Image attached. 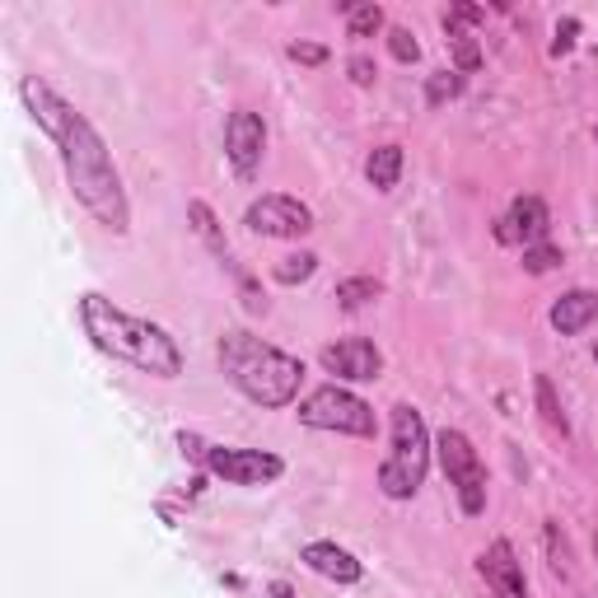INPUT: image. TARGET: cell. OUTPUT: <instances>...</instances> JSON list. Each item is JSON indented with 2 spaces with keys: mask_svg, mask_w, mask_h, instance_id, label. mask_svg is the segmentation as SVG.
<instances>
[{
  "mask_svg": "<svg viewBox=\"0 0 598 598\" xmlns=\"http://www.w3.org/2000/svg\"><path fill=\"white\" fill-rule=\"evenodd\" d=\"M435 453H439V468L459 496V509L463 515H482L486 509V468L472 449V439L463 430H439L435 435Z\"/></svg>",
  "mask_w": 598,
  "mask_h": 598,
  "instance_id": "obj_6",
  "label": "cell"
},
{
  "mask_svg": "<svg viewBox=\"0 0 598 598\" xmlns=\"http://www.w3.org/2000/svg\"><path fill=\"white\" fill-rule=\"evenodd\" d=\"M478 571L491 589H496V598H529V579H524V561L515 556V548H509V538H496L491 548L482 552Z\"/></svg>",
  "mask_w": 598,
  "mask_h": 598,
  "instance_id": "obj_12",
  "label": "cell"
},
{
  "mask_svg": "<svg viewBox=\"0 0 598 598\" xmlns=\"http://www.w3.org/2000/svg\"><path fill=\"white\" fill-rule=\"evenodd\" d=\"M389 51H393V61H402V66L421 61V43H416L412 28H389Z\"/></svg>",
  "mask_w": 598,
  "mask_h": 598,
  "instance_id": "obj_26",
  "label": "cell"
},
{
  "mask_svg": "<svg viewBox=\"0 0 598 598\" xmlns=\"http://www.w3.org/2000/svg\"><path fill=\"white\" fill-rule=\"evenodd\" d=\"M533 398H538V416L548 421V430H556L561 439H566L571 435V416H566V407H561V398H556L548 375H533Z\"/></svg>",
  "mask_w": 598,
  "mask_h": 598,
  "instance_id": "obj_17",
  "label": "cell"
},
{
  "mask_svg": "<svg viewBox=\"0 0 598 598\" xmlns=\"http://www.w3.org/2000/svg\"><path fill=\"white\" fill-rule=\"evenodd\" d=\"M179 449H183V459L202 463V468H206V459H210V445H206L202 435H187V430H179Z\"/></svg>",
  "mask_w": 598,
  "mask_h": 598,
  "instance_id": "obj_30",
  "label": "cell"
},
{
  "mask_svg": "<svg viewBox=\"0 0 598 598\" xmlns=\"http://www.w3.org/2000/svg\"><path fill=\"white\" fill-rule=\"evenodd\" d=\"M187 220H192V230H197V239L206 243V253L220 262H230L234 253H230V243H225V230H220V220H216V210H210L206 202H187Z\"/></svg>",
  "mask_w": 598,
  "mask_h": 598,
  "instance_id": "obj_15",
  "label": "cell"
},
{
  "mask_svg": "<svg viewBox=\"0 0 598 598\" xmlns=\"http://www.w3.org/2000/svg\"><path fill=\"white\" fill-rule=\"evenodd\" d=\"M80 323H84V337L94 342V350L140 369V375H154V379H179L183 375L179 342H173L160 323L117 309L113 299H103L94 290L80 295Z\"/></svg>",
  "mask_w": 598,
  "mask_h": 598,
  "instance_id": "obj_2",
  "label": "cell"
},
{
  "mask_svg": "<svg viewBox=\"0 0 598 598\" xmlns=\"http://www.w3.org/2000/svg\"><path fill=\"white\" fill-rule=\"evenodd\" d=\"M379 295H383V280H375V276H346V280H337V290H332V299H337L346 313L375 304Z\"/></svg>",
  "mask_w": 598,
  "mask_h": 598,
  "instance_id": "obj_18",
  "label": "cell"
},
{
  "mask_svg": "<svg viewBox=\"0 0 598 598\" xmlns=\"http://www.w3.org/2000/svg\"><path fill=\"white\" fill-rule=\"evenodd\" d=\"M552 327L561 332V337H579L585 327H594L598 323V290H566L552 304Z\"/></svg>",
  "mask_w": 598,
  "mask_h": 598,
  "instance_id": "obj_14",
  "label": "cell"
},
{
  "mask_svg": "<svg viewBox=\"0 0 598 598\" xmlns=\"http://www.w3.org/2000/svg\"><path fill=\"white\" fill-rule=\"evenodd\" d=\"M267 594H272V598H295V589H290V585H286V579H276V585H272V589H267Z\"/></svg>",
  "mask_w": 598,
  "mask_h": 598,
  "instance_id": "obj_32",
  "label": "cell"
},
{
  "mask_svg": "<svg viewBox=\"0 0 598 598\" xmlns=\"http://www.w3.org/2000/svg\"><path fill=\"white\" fill-rule=\"evenodd\" d=\"M542 538H548V556H552V575L571 579V542L561 538V524H548L542 529Z\"/></svg>",
  "mask_w": 598,
  "mask_h": 598,
  "instance_id": "obj_24",
  "label": "cell"
},
{
  "mask_svg": "<svg viewBox=\"0 0 598 598\" xmlns=\"http://www.w3.org/2000/svg\"><path fill=\"white\" fill-rule=\"evenodd\" d=\"M594 136H598V127H594Z\"/></svg>",
  "mask_w": 598,
  "mask_h": 598,
  "instance_id": "obj_35",
  "label": "cell"
},
{
  "mask_svg": "<svg viewBox=\"0 0 598 598\" xmlns=\"http://www.w3.org/2000/svg\"><path fill=\"white\" fill-rule=\"evenodd\" d=\"M313 272H319V253H286L272 267V276L280 280V286H304Z\"/></svg>",
  "mask_w": 598,
  "mask_h": 598,
  "instance_id": "obj_21",
  "label": "cell"
},
{
  "mask_svg": "<svg viewBox=\"0 0 598 598\" xmlns=\"http://www.w3.org/2000/svg\"><path fill=\"white\" fill-rule=\"evenodd\" d=\"M594 556H598V529H594Z\"/></svg>",
  "mask_w": 598,
  "mask_h": 598,
  "instance_id": "obj_33",
  "label": "cell"
},
{
  "mask_svg": "<svg viewBox=\"0 0 598 598\" xmlns=\"http://www.w3.org/2000/svg\"><path fill=\"white\" fill-rule=\"evenodd\" d=\"M299 426L309 430H332V435H356V439H375L379 421H375V407L365 398H356L342 383H323L313 389L304 402H299Z\"/></svg>",
  "mask_w": 598,
  "mask_h": 598,
  "instance_id": "obj_5",
  "label": "cell"
},
{
  "mask_svg": "<svg viewBox=\"0 0 598 598\" xmlns=\"http://www.w3.org/2000/svg\"><path fill=\"white\" fill-rule=\"evenodd\" d=\"M393 449L379 468V491L389 501H412L421 482L430 472V430H426V416H421L412 402H398L393 407Z\"/></svg>",
  "mask_w": 598,
  "mask_h": 598,
  "instance_id": "obj_4",
  "label": "cell"
},
{
  "mask_svg": "<svg viewBox=\"0 0 598 598\" xmlns=\"http://www.w3.org/2000/svg\"><path fill=\"white\" fill-rule=\"evenodd\" d=\"M445 20L459 24V28H478V24H486V10H482V5H468V0H459V5L445 10Z\"/></svg>",
  "mask_w": 598,
  "mask_h": 598,
  "instance_id": "obj_27",
  "label": "cell"
},
{
  "mask_svg": "<svg viewBox=\"0 0 598 598\" xmlns=\"http://www.w3.org/2000/svg\"><path fill=\"white\" fill-rule=\"evenodd\" d=\"M225 272H230L234 276V286H239V299H243V309H249L253 313V319H262V313H267V295H262V286H257V276L253 272H243L239 267V262L230 257V262H225Z\"/></svg>",
  "mask_w": 598,
  "mask_h": 598,
  "instance_id": "obj_22",
  "label": "cell"
},
{
  "mask_svg": "<svg viewBox=\"0 0 598 598\" xmlns=\"http://www.w3.org/2000/svg\"><path fill=\"white\" fill-rule=\"evenodd\" d=\"M206 472L230 486H272L286 463L276 459L267 449H234V445H210V459H206Z\"/></svg>",
  "mask_w": 598,
  "mask_h": 598,
  "instance_id": "obj_8",
  "label": "cell"
},
{
  "mask_svg": "<svg viewBox=\"0 0 598 598\" xmlns=\"http://www.w3.org/2000/svg\"><path fill=\"white\" fill-rule=\"evenodd\" d=\"M552 230V210L542 197H515L509 210L496 220V243L505 249H533V243H548Z\"/></svg>",
  "mask_w": 598,
  "mask_h": 598,
  "instance_id": "obj_11",
  "label": "cell"
},
{
  "mask_svg": "<svg viewBox=\"0 0 598 598\" xmlns=\"http://www.w3.org/2000/svg\"><path fill=\"white\" fill-rule=\"evenodd\" d=\"M243 225L262 239H304L313 230V210L299 197H290V192H267V197L249 202Z\"/></svg>",
  "mask_w": 598,
  "mask_h": 598,
  "instance_id": "obj_7",
  "label": "cell"
},
{
  "mask_svg": "<svg viewBox=\"0 0 598 598\" xmlns=\"http://www.w3.org/2000/svg\"><path fill=\"white\" fill-rule=\"evenodd\" d=\"M594 365H598V342H594Z\"/></svg>",
  "mask_w": 598,
  "mask_h": 598,
  "instance_id": "obj_34",
  "label": "cell"
},
{
  "mask_svg": "<svg viewBox=\"0 0 598 598\" xmlns=\"http://www.w3.org/2000/svg\"><path fill=\"white\" fill-rule=\"evenodd\" d=\"M346 76H350V84H360V90H369L375 84V76H379V66L365 57V51H356V57L346 61Z\"/></svg>",
  "mask_w": 598,
  "mask_h": 598,
  "instance_id": "obj_28",
  "label": "cell"
},
{
  "mask_svg": "<svg viewBox=\"0 0 598 598\" xmlns=\"http://www.w3.org/2000/svg\"><path fill=\"white\" fill-rule=\"evenodd\" d=\"M262 154H267V122L249 108H234L230 122H225V160H230V169L243 183H253Z\"/></svg>",
  "mask_w": 598,
  "mask_h": 598,
  "instance_id": "obj_9",
  "label": "cell"
},
{
  "mask_svg": "<svg viewBox=\"0 0 598 598\" xmlns=\"http://www.w3.org/2000/svg\"><path fill=\"white\" fill-rule=\"evenodd\" d=\"M552 267H561L556 243H533V249H524V272H529V276H548Z\"/></svg>",
  "mask_w": 598,
  "mask_h": 598,
  "instance_id": "obj_25",
  "label": "cell"
},
{
  "mask_svg": "<svg viewBox=\"0 0 598 598\" xmlns=\"http://www.w3.org/2000/svg\"><path fill=\"white\" fill-rule=\"evenodd\" d=\"M379 28H383V5H375V0H365V5H350V14H346V38H375Z\"/></svg>",
  "mask_w": 598,
  "mask_h": 598,
  "instance_id": "obj_23",
  "label": "cell"
},
{
  "mask_svg": "<svg viewBox=\"0 0 598 598\" xmlns=\"http://www.w3.org/2000/svg\"><path fill=\"white\" fill-rule=\"evenodd\" d=\"M468 90V80L459 76V70H435V76H426V103L430 108H445V103H453Z\"/></svg>",
  "mask_w": 598,
  "mask_h": 598,
  "instance_id": "obj_20",
  "label": "cell"
},
{
  "mask_svg": "<svg viewBox=\"0 0 598 598\" xmlns=\"http://www.w3.org/2000/svg\"><path fill=\"white\" fill-rule=\"evenodd\" d=\"M445 38H449L453 70H459V76H468V70H478V66H482V43L472 38V28H459V24H449V20H445Z\"/></svg>",
  "mask_w": 598,
  "mask_h": 598,
  "instance_id": "obj_19",
  "label": "cell"
},
{
  "mask_svg": "<svg viewBox=\"0 0 598 598\" xmlns=\"http://www.w3.org/2000/svg\"><path fill=\"white\" fill-rule=\"evenodd\" d=\"M319 365L327 375H337L342 383H369L383 375V350L369 337H342L319 350Z\"/></svg>",
  "mask_w": 598,
  "mask_h": 598,
  "instance_id": "obj_10",
  "label": "cell"
},
{
  "mask_svg": "<svg viewBox=\"0 0 598 598\" xmlns=\"http://www.w3.org/2000/svg\"><path fill=\"white\" fill-rule=\"evenodd\" d=\"M299 561H304V566H309L313 575L332 579V585H356V579L365 575V566L356 561V552L337 548V542H304V552H299Z\"/></svg>",
  "mask_w": 598,
  "mask_h": 598,
  "instance_id": "obj_13",
  "label": "cell"
},
{
  "mask_svg": "<svg viewBox=\"0 0 598 598\" xmlns=\"http://www.w3.org/2000/svg\"><path fill=\"white\" fill-rule=\"evenodd\" d=\"M290 61H299V66H323V61H327V47H323V43H290Z\"/></svg>",
  "mask_w": 598,
  "mask_h": 598,
  "instance_id": "obj_29",
  "label": "cell"
},
{
  "mask_svg": "<svg viewBox=\"0 0 598 598\" xmlns=\"http://www.w3.org/2000/svg\"><path fill=\"white\" fill-rule=\"evenodd\" d=\"M220 356V369L225 379L234 383V389L257 402V407H290V402H299V383H304V360L286 356L280 346L253 337V332L243 327H230L216 346Z\"/></svg>",
  "mask_w": 598,
  "mask_h": 598,
  "instance_id": "obj_3",
  "label": "cell"
},
{
  "mask_svg": "<svg viewBox=\"0 0 598 598\" xmlns=\"http://www.w3.org/2000/svg\"><path fill=\"white\" fill-rule=\"evenodd\" d=\"M365 179L375 192H393L402 179V146H375L365 160Z\"/></svg>",
  "mask_w": 598,
  "mask_h": 598,
  "instance_id": "obj_16",
  "label": "cell"
},
{
  "mask_svg": "<svg viewBox=\"0 0 598 598\" xmlns=\"http://www.w3.org/2000/svg\"><path fill=\"white\" fill-rule=\"evenodd\" d=\"M575 33H579V20H575V14H566V20L556 24V43H552V57H566V51L575 47Z\"/></svg>",
  "mask_w": 598,
  "mask_h": 598,
  "instance_id": "obj_31",
  "label": "cell"
},
{
  "mask_svg": "<svg viewBox=\"0 0 598 598\" xmlns=\"http://www.w3.org/2000/svg\"><path fill=\"white\" fill-rule=\"evenodd\" d=\"M20 99H24L28 117L38 122V131L51 136V146L61 150V169H66V183L76 192V202L90 210L108 234H127L131 230L127 187H122V173L113 164L108 146H103L99 127L84 113L70 108L43 76H24Z\"/></svg>",
  "mask_w": 598,
  "mask_h": 598,
  "instance_id": "obj_1",
  "label": "cell"
}]
</instances>
